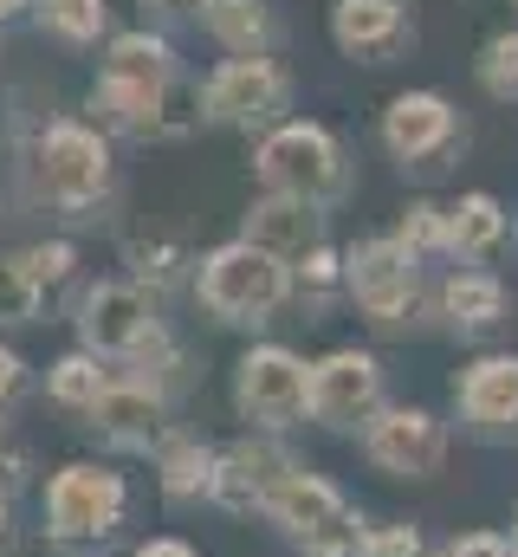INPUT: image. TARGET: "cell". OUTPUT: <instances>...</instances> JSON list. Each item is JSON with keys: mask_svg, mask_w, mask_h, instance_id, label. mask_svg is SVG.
<instances>
[{"mask_svg": "<svg viewBox=\"0 0 518 557\" xmlns=\"http://www.w3.org/2000/svg\"><path fill=\"white\" fill-rule=\"evenodd\" d=\"M254 169L266 182V195H292V201H311V208H331L350 188V162H344L337 137L324 124H305V117L272 124L254 149Z\"/></svg>", "mask_w": 518, "mask_h": 557, "instance_id": "obj_1", "label": "cell"}, {"mask_svg": "<svg viewBox=\"0 0 518 557\" xmlns=\"http://www.w3.org/2000/svg\"><path fill=\"white\" fill-rule=\"evenodd\" d=\"M259 512H272V519L285 525V539L305 557H363V539H370V532L357 525V512L344 506V493L324 486V480L305 473V467H292V473L266 493Z\"/></svg>", "mask_w": 518, "mask_h": 557, "instance_id": "obj_2", "label": "cell"}, {"mask_svg": "<svg viewBox=\"0 0 518 557\" xmlns=\"http://www.w3.org/2000/svg\"><path fill=\"white\" fill-rule=\"evenodd\" d=\"M195 292H201V305H208L221 324H266V318L292 298V273H285L272 253L247 247V240H227V247H214V253L201 260Z\"/></svg>", "mask_w": 518, "mask_h": 557, "instance_id": "obj_3", "label": "cell"}, {"mask_svg": "<svg viewBox=\"0 0 518 557\" xmlns=\"http://www.w3.org/2000/svg\"><path fill=\"white\" fill-rule=\"evenodd\" d=\"M33 182H39V195L52 208L78 214V208L104 201V188H111V149H104V137L91 124L59 117V124H46V137L33 149Z\"/></svg>", "mask_w": 518, "mask_h": 557, "instance_id": "obj_4", "label": "cell"}, {"mask_svg": "<svg viewBox=\"0 0 518 557\" xmlns=\"http://www.w3.org/2000/svg\"><path fill=\"white\" fill-rule=\"evenodd\" d=\"M344 285L363 305L377 331H408L421 311V260H408L395 240H363L344 253Z\"/></svg>", "mask_w": 518, "mask_h": 557, "instance_id": "obj_5", "label": "cell"}, {"mask_svg": "<svg viewBox=\"0 0 518 557\" xmlns=\"http://www.w3.org/2000/svg\"><path fill=\"white\" fill-rule=\"evenodd\" d=\"M279 111H292V72L279 59H227L208 72L201 85V117L254 131V124H279Z\"/></svg>", "mask_w": 518, "mask_h": 557, "instance_id": "obj_6", "label": "cell"}, {"mask_svg": "<svg viewBox=\"0 0 518 557\" xmlns=\"http://www.w3.org/2000/svg\"><path fill=\"white\" fill-rule=\"evenodd\" d=\"M124 519V480L111 467H65L46 493V532L59 545H98Z\"/></svg>", "mask_w": 518, "mask_h": 557, "instance_id": "obj_7", "label": "cell"}, {"mask_svg": "<svg viewBox=\"0 0 518 557\" xmlns=\"http://www.w3.org/2000/svg\"><path fill=\"white\" fill-rule=\"evenodd\" d=\"M305 409L324 428H370L383 409V363L370 350H331L305 370Z\"/></svg>", "mask_w": 518, "mask_h": 557, "instance_id": "obj_8", "label": "cell"}, {"mask_svg": "<svg viewBox=\"0 0 518 557\" xmlns=\"http://www.w3.org/2000/svg\"><path fill=\"white\" fill-rule=\"evenodd\" d=\"M383 149L402 169L434 175L460 149V111L441 91H402V98H388V111H383Z\"/></svg>", "mask_w": 518, "mask_h": 557, "instance_id": "obj_9", "label": "cell"}, {"mask_svg": "<svg viewBox=\"0 0 518 557\" xmlns=\"http://www.w3.org/2000/svg\"><path fill=\"white\" fill-rule=\"evenodd\" d=\"M78 331L91 357H130L156 337V298L136 278H98L78 305Z\"/></svg>", "mask_w": 518, "mask_h": 557, "instance_id": "obj_10", "label": "cell"}, {"mask_svg": "<svg viewBox=\"0 0 518 557\" xmlns=\"http://www.w3.org/2000/svg\"><path fill=\"white\" fill-rule=\"evenodd\" d=\"M234 403L254 428H292L305 416V363L285 344H259L234 370Z\"/></svg>", "mask_w": 518, "mask_h": 557, "instance_id": "obj_11", "label": "cell"}, {"mask_svg": "<svg viewBox=\"0 0 518 557\" xmlns=\"http://www.w3.org/2000/svg\"><path fill=\"white\" fill-rule=\"evenodd\" d=\"M363 454L370 467H383L388 480H428L447 460V428L428 409H388L363 428Z\"/></svg>", "mask_w": 518, "mask_h": 557, "instance_id": "obj_12", "label": "cell"}, {"mask_svg": "<svg viewBox=\"0 0 518 557\" xmlns=\"http://www.w3.org/2000/svg\"><path fill=\"white\" fill-rule=\"evenodd\" d=\"M331 39L357 65H388L415 46L408 0H331Z\"/></svg>", "mask_w": 518, "mask_h": 557, "instance_id": "obj_13", "label": "cell"}, {"mask_svg": "<svg viewBox=\"0 0 518 557\" xmlns=\"http://www.w3.org/2000/svg\"><path fill=\"white\" fill-rule=\"evenodd\" d=\"M292 467H298V460H292L285 447H272V441H240V447L214 454L208 499H221L227 512H259V506H266V493H272Z\"/></svg>", "mask_w": 518, "mask_h": 557, "instance_id": "obj_14", "label": "cell"}, {"mask_svg": "<svg viewBox=\"0 0 518 557\" xmlns=\"http://www.w3.org/2000/svg\"><path fill=\"white\" fill-rule=\"evenodd\" d=\"M247 247L259 253H272L279 267L285 260H305L318 240H324V214L311 208V201H292V195H266L247 208V234H240Z\"/></svg>", "mask_w": 518, "mask_h": 557, "instance_id": "obj_15", "label": "cell"}, {"mask_svg": "<svg viewBox=\"0 0 518 557\" xmlns=\"http://www.w3.org/2000/svg\"><path fill=\"white\" fill-rule=\"evenodd\" d=\"M506 311H513V292H506L499 273L460 267V273H447V285H441V318H447V331H460V337H480V331L506 324Z\"/></svg>", "mask_w": 518, "mask_h": 557, "instance_id": "obj_16", "label": "cell"}, {"mask_svg": "<svg viewBox=\"0 0 518 557\" xmlns=\"http://www.w3.org/2000/svg\"><path fill=\"white\" fill-rule=\"evenodd\" d=\"M460 416L473 428H513L518 421V357H480L460 376Z\"/></svg>", "mask_w": 518, "mask_h": 557, "instance_id": "obj_17", "label": "cell"}, {"mask_svg": "<svg viewBox=\"0 0 518 557\" xmlns=\"http://www.w3.org/2000/svg\"><path fill=\"white\" fill-rule=\"evenodd\" d=\"M85 416H91V428H104L111 441H156L162 434V396L143 389V383H111Z\"/></svg>", "mask_w": 518, "mask_h": 557, "instance_id": "obj_18", "label": "cell"}, {"mask_svg": "<svg viewBox=\"0 0 518 557\" xmlns=\"http://www.w3.org/2000/svg\"><path fill=\"white\" fill-rule=\"evenodd\" d=\"M441 214H447V253H460V260H486V253L506 240V208H499V195H486V188L460 195V201L441 208Z\"/></svg>", "mask_w": 518, "mask_h": 557, "instance_id": "obj_19", "label": "cell"}, {"mask_svg": "<svg viewBox=\"0 0 518 557\" xmlns=\"http://www.w3.org/2000/svg\"><path fill=\"white\" fill-rule=\"evenodd\" d=\"M201 20H208V33H214L234 59H259V52L279 39V20H272L266 0H208Z\"/></svg>", "mask_w": 518, "mask_h": 557, "instance_id": "obj_20", "label": "cell"}, {"mask_svg": "<svg viewBox=\"0 0 518 557\" xmlns=\"http://www.w3.org/2000/svg\"><path fill=\"white\" fill-rule=\"evenodd\" d=\"M214 480V454L201 441H169L162 447V493L169 499H201Z\"/></svg>", "mask_w": 518, "mask_h": 557, "instance_id": "obj_21", "label": "cell"}, {"mask_svg": "<svg viewBox=\"0 0 518 557\" xmlns=\"http://www.w3.org/2000/svg\"><path fill=\"white\" fill-rule=\"evenodd\" d=\"M33 13H39V26L59 33L65 46H91V39L104 33V20H111L104 0H33Z\"/></svg>", "mask_w": 518, "mask_h": 557, "instance_id": "obj_22", "label": "cell"}, {"mask_svg": "<svg viewBox=\"0 0 518 557\" xmlns=\"http://www.w3.org/2000/svg\"><path fill=\"white\" fill-rule=\"evenodd\" d=\"M473 78H480V91H486V98L518 104V26L493 33V39L480 46V59H473Z\"/></svg>", "mask_w": 518, "mask_h": 557, "instance_id": "obj_23", "label": "cell"}, {"mask_svg": "<svg viewBox=\"0 0 518 557\" xmlns=\"http://www.w3.org/2000/svg\"><path fill=\"white\" fill-rule=\"evenodd\" d=\"M408 260H434V253H447V214L434 208V201H408V214H402V227L388 234Z\"/></svg>", "mask_w": 518, "mask_h": 557, "instance_id": "obj_24", "label": "cell"}, {"mask_svg": "<svg viewBox=\"0 0 518 557\" xmlns=\"http://www.w3.org/2000/svg\"><path fill=\"white\" fill-rule=\"evenodd\" d=\"M111 383H118V376H111L98 357H65V363L52 370V403H65V409H91Z\"/></svg>", "mask_w": 518, "mask_h": 557, "instance_id": "obj_25", "label": "cell"}, {"mask_svg": "<svg viewBox=\"0 0 518 557\" xmlns=\"http://www.w3.org/2000/svg\"><path fill=\"white\" fill-rule=\"evenodd\" d=\"M39 285H33V273L20 267V260H0V324H33L39 318Z\"/></svg>", "mask_w": 518, "mask_h": 557, "instance_id": "obj_26", "label": "cell"}, {"mask_svg": "<svg viewBox=\"0 0 518 557\" xmlns=\"http://www.w3.org/2000/svg\"><path fill=\"white\" fill-rule=\"evenodd\" d=\"M298 285H305L311 298H331V292L344 285V260H337V247H331V240H318V247L298 260Z\"/></svg>", "mask_w": 518, "mask_h": 557, "instance_id": "obj_27", "label": "cell"}, {"mask_svg": "<svg viewBox=\"0 0 518 557\" xmlns=\"http://www.w3.org/2000/svg\"><path fill=\"white\" fill-rule=\"evenodd\" d=\"M72 260H78V253H72L65 240H52V247H33V253H20V267L33 273V285H39V292H46V285H65V278H72Z\"/></svg>", "mask_w": 518, "mask_h": 557, "instance_id": "obj_28", "label": "cell"}, {"mask_svg": "<svg viewBox=\"0 0 518 557\" xmlns=\"http://www.w3.org/2000/svg\"><path fill=\"white\" fill-rule=\"evenodd\" d=\"M363 557H421V532L415 525H383L363 539Z\"/></svg>", "mask_w": 518, "mask_h": 557, "instance_id": "obj_29", "label": "cell"}, {"mask_svg": "<svg viewBox=\"0 0 518 557\" xmlns=\"http://www.w3.org/2000/svg\"><path fill=\"white\" fill-rule=\"evenodd\" d=\"M447 557H513V545L499 539V532H467V539H454Z\"/></svg>", "mask_w": 518, "mask_h": 557, "instance_id": "obj_30", "label": "cell"}, {"mask_svg": "<svg viewBox=\"0 0 518 557\" xmlns=\"http://www.w3.org/2000/svg\"><path fill=\"white\" fill-rule=\"evenodd\" d=\"M20 376H26V370H20V357H13V350H0V409L20 396Z\"/></svg>", "mask_w": 518, "mask_h": 557, "instance_id": "obj_31", "label": "cell"}, {"mask_svg": "<svg viewBox=\"0 0 518 557\" xmlns=\"http://www.w3.org/2000/svg\"><path fill=\"white\" fill-rule=\"evenodd\" d=\"M136 557H195V545H182V539H149Z\"/></svg>", "mask_w": 518, "mask_h": 557, "instance_id": "obj_32", "label": "cell"}, {"mask_svg": "<svg viewBox=\"0 0 518 557\" xmlns=\"http://www.w3.org/2000/svg\"><path fill=\"white\" fill-rule=\"evenodd\" d=\"M143 7H156V13H201L208 0H143Z\"/></svg>", "mask_w": 518, "mask_h": 557, "instance_id": "obj_33", "label": "cell"}, {"mask_svg": "<svg viewBox=\"0 0 518 557\" xmlns=\"http://www.w3.org/2000/svg\"><path fill=\"white\" fill-rule=\"evenodd\" d=\"M33 0H0V20H13V13H26Z\"/></svg>", "mask_w": 518, "mask_h": 557, "instance_id": "obj_34", "label": "cell"}, {"mask_svg": "<svg viewBox=\"0 0 518 557\" xmlns=\"http://www.w3.org/2000/svg\"><path fill=\"white\" fill-rule=\"evenodd\" d=\"M0 545H7V499H0Z\"/></svg>", "mask_w": 518, "mask_h": 557, "instance_id": "obj_35", "label": "cell"}, {"mask_svg": "<svg viewBox=\"0 0 518 557\" xmlns=\"http://www.w3.org/2000/svg\"><path fill=\"white\" fill-rule=\"evenodd\" d=\"M513 545H518V525H513Z\"/></svg>", "mask_w": 518, "mask_h": 557, "instance_id": "obj_36", "label": "cell"}, {"mask_svg": "<svg viewBox=\"0 0 518 557\" xmlns=\"http://www.w3.org/2000/svg\"><path fill=\"white\" fill-rule=\"evenodd\" d=\"M513 7H518V0H513Z\"/></svg>", "mask_w": 518, "mask_h": 557, "instance_id": "obj_37", "label": "cell"}]
</instances>
